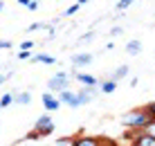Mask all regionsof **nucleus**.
<instances>
[{"label": "nucleus", "instance_id": "nucleus-20", "mask_svg": "<svg viewBox=\"0 0 155 146\" xmlns=\"http://www.w3.org/2000/svg\"><path fill=\"white\" fill-rule=\"evenodd\" d=\"M34 41H20V52H31Z\"/></svg>", "mask_w": 155, "mask_h": 146}, {"label": "nucleus", "instance_id": "nucleus-26", "mask_svg": "<svg viewBox=\"0 0 155 146\" xmlns=\"http://www.w3.org/2000/svg\"><path fill=\"white\" fill-rule=\"evenodd\" d=\"M121 34H124L121 27H113V29H110V36H121Z\"/></svg>", "mask_w": 155, "mask_h": 146}, {"label": "nucleus", "instance_id": "nucleus-10", "mask_svg": "<svg viewBox=\"0 0 155 146\" xmlns=\"http://www.w3.org/2000/svg\"><path fill=\"white\" fill-rule=\"evenodd\" d=\"M128 72H130V68H128L126 63H124V65L115 68L113 72H110V77H108V79H110V81H115V83H119V81L124 79V77H128Z\"/></svg>", "mask_w": 155, "mask_h": 146}, {"label": "nucleus", "instance_id": "nucleus-30", "mask_svg": "<svg viewBox=\"0 0 155 146\" xmlns=\"http://www.w3.org/2000/svg\"><path fill=\"white\" fill-rule=\"evenodd\" d=\"M0 72H2V65H0Z\"/></svg>", "mask_w": 155, "mask_h": 146}, {"label": "nucleus", "instance_id": "nucleus-1", "mask_svg": "<svg viewBox=\"0 0 155 146\" xmlns=\"http://www.w3.org/2000/svg\"><path fill=\"white\" fill-rule=\"evenodd\" d=\"M119 124L126 126L128 131H146V128L153 124V119L144 108H133V110H128V112H124V115L119 117Z\"/></svg>", "mask_w": 155, "mask_h": 146}, {"label": "nucleus", "instance_id": "nucleus-7", "mask_svg": "<svg viewBox=\"0 0 155 146\" xmlns=\"http://www.w3.org/2000/svg\"><path fill=\"white\" fill-rule=\"evenodd\" d=\"M70 77L74 81H79L83 88H99V79L92 77V74H88V72H74V74H70Z\"/></svg>", "mask_w": 155, "mask_h": 146}, {"label": "nucleus", "instance_id": "nucleus-17", "mask_svg": "<svg viewBox=\"0 0 155 146\" xmlns=\"http://www.w3.org/2000/svg\"><path fill=\"white\" fill-rule=\"evenodd\" d=\"M18 5L27 7L29 12H36V9H38V0H18Z\"/></svg>", "mask_w": 155, "mask_h": 146}, {"label": "nucleus", "instance_id": "nucleus-19", "mask_svg": "<svg viewBox=\"0 0 155 146\" xmlns=\"http://www.w3.org/2000/svg\"><path fill=\"white\" fill-rule=\"evenodd\" d=\"M50 27V23H31L27 27V32H41V29H47Z\"/></svg>", "mask_w": 155, "mask_h": 146}, {"label": "nucleus", "instance_id": "nucleus-9", "mask_svg": "<svg viewBox=\"0 0 155 146\" xmlns=\"http://www.w3.org/2000/svg\"><path fill=\"white\" fill-rule=\"evenodd\" d=\"M31 63H43V65H54L56 58L52 54H45V52H36L31 54Z\"/></svg>", "mask_w": 155, "mask_h": 146}, {"label": "nucleus", "instance_id": "nucleus-22", "mask_svg": "<svg viewBox=\"0 0 155 146\" xmlns=\"http://www.w3.org/2000/svg\"><path fill=\"white\" fill-rule=\"evenodd\" d=\"M16 58H18V61H31V52H20V50H18Z\"/></svg>", "mask_w": 155, "mask_h": 146}, {"label": "nucleus", "instance_id": "nucleus-27", "mask_svg": "<svg viewBox=\"0 0 155 146\" xmlns=\"http://www.w3.org/2000/svg\"><path fill=\"white\" fill-rule=\"evenodd\" d=\"M25 139H41V137H38V133H36V131H31V133H29Z\"/></svg>", "mask_w": 155, "mask_h": 146}, {"label": "nucleus", "instance_id": "nucleus-18", "mask_svg": "<svg viewBox=\"0 0 155 146\" xmlns=\"http://www.w3.org/2000/svg\"><path fill=\"white\" fill-rule=\"evenodd\" d=\"M130 5H133V0H119V2H115V9L117 12H126Z\"/></svg>", "mask_w": 155, "mask_h": 146}, {"label": "nucleus", "instance_id": "nucleus-6", "mask_svg": "<svg viewBox=\"0 0 155 146\" xmlns=\"http://www.w3.org/2000/svg\"><path fill=\"white\" fill-rule=\"evenodd\" d=\"M108 139L99 137V135H85V133H79L74 137V146H106Z\"/></svg>", "mask_w": 155, "mask_h": 146}, {"label": "nucleus", "instance_id": "nucleus-4", "mask_svg": "<svg viewBox=\"0 0 155 146\" xmlns=\"http://www.w3.org/2000/svg\"><path fill=\"white\" fill-rule=\"evenodd\" d=\"M34 131L38 133V137H47V135L54 133V119H52L50 112H43L38 119L34 121Z\"/></svg>", "mask_w": 155, "mask_h": 146}, {"label": "nucleus", "instance_id": "nucleus-24", "mask_svg": "<svg viewBox=\"0 0 155 146\" xmlns=\"http://www.w3.org/2000/svg\"><path fill=\"white\" fill-rule=\"evenodd\" d=\"M12 77H14V72H0V85L7 83V81L12 79Z\"/></svg>", "mask_w": 155, "mask_h": 146}, {"label": "nucleus", "instance_id": "nucleus-28", "mask_svg": "<svg viewBox=\"0 0 155 146\" xmlns=\"http://www.w3.org/2000/svg\"><path fill=\"white\" fill-rule=\"evenodd\" d=\"M146 131H148V133H151V135H153V137H155V121H153V124H151V126H148V128H146Z\"/></svg>", "mask_w": 155, "mask_h": 146}, {"label": "nucleus", "instance_id": "nucleus-23", "mask_svg": "<svg viewBox=\"0 0 155 146\" xmlns=\"http://www.w3.org/2000/svg\"><path fill=\"white\" fill-rule=\"evenodd\" d=\"M79 9H81V7H79V5H77V2H74V5H70V7H68V9H65V16H74V14H77V12H79Z\"/></svg>", "mask_w": 155, "mask_h": 146}, {"label": "nucleus", "instance_id": "nucleus-21", "mask_svg": "<svg viewBox=\"0 0 155 146\" xmlns=\"http://www.w3.org/2000/svg\"><path fill=\"white\" fill-rule=\"evenodd\" d=\"M144 110H146L148 115H151V119L155 121V101H151V104H146V106H144Z\"/></svg>", "mask_w": 155, "mask_h": 146}, {"label": "nucleus", "instance_id": "nucleus-16", "mask_svg": "<svg viewBox=\"0 0 155 146\" xmlns=\"http://www.w3.org/2000/svg\"><path fill=\"white\" fill-rule=\"evenodd\" d=\"M54 146H74V137H70V135H65V137H56Z\"/></svg>", "mask_w": 155, "mask_h": 146}, {"label": "nucleus", "instance_id": "nucleus-3", "mask_svg": "<svg viewBox=\"0 0 155 146\" xmlns=\"http://www.w3.org/2000/svg\"><path fill=\"white\" fill-rule=\"evenodd\" d=\"M124 139H128L130 146H155V137L148 131H126Z\"/></svg>", "mask_w": 155, "mask_h": 146}, {"label": "nucleus", "instance_id": "nucleus-29", "mask_svg": "<svg viewBox=\"0 0 155 146\" xmlns=\"http://www.w3.org/2000/svg\"><path fill=\"white\" fill-rule=\"evenodd\" d=\"M2 9H5V2H0V12H2Z\"/></svg>", "mask_w": 155, "mask_h": 146}, {"label": "nucleus", "instance_id": "nucleus-25", "mask_svg": "<svg viewBox=\"0 0 155 146\" xmlns=\"http://www.w3.org/2000/svg\"><path fill=\"white\" fill-rule=\"evenodd\" d=\"M12 47H14L12 41H0V50H12Z\"/></svg>", "mask_w": 155, "mask_h": 146}, {"label": "nucleus", "instance_id": "nucleus-14", "mask_svg": "<svg viewBox=\"0 0 155 146\" xmlns=\"http://www.w3.org/2000/svg\"><path fill=\"white\" fill-rule=\"evenodd\" d=\"M12 104H14V92H5L2 97H0V110L7 108V106H12Z\"/></svg>", "mask_w": 155, "mask_h": 146}, {"label": "nucleus", "instance_id": "nucleus-8", "mask_svg": "<svg viewBox=\"0 0 155 146\" xmlns=\"http://www.w3.org/2000/svg\"><path fill=\"white\" fill-rule=\"evenodd\" d=\"M41 101H43V108H45V112H56L58 108H61V101H58V97L52 95V92H45V95L41 97Z\"/></svg>", "mask_w": 155, "mask_h": 146}, {"label": "nucleus", "instance_id": "nucleus-15", "mask_svg": "<svg viewBox=\"0 0 155 146\" xmlns=\"http://www.w3.org/2000/svg\"><path fill=\"white\" fill-rule=\"evenodd\" d=\"M92 41H94V32L90 29V32H85L83 36H79L77 43H79V45H88V43H92Z\"/></svg>", "mask_w": 155, "mask_h": 146}, {"label": "nucleus", "instance_id": "nucleus-13", "mask_svg": "<svg viewBox=\"0 0 155 146\" xmlns=\"http://www.w3.org/2000/svg\"><path fill=\"white\" fill-rule=\"evenodd\" d=\"M126 52L130 54V56H137V54L142 52V41H128L126 43Z\"/></svg>", "mask_w": 155, "mask_h": 146}, {"label": "nucleus", "instance_id": "nucleus-11", "mask_svg": "<svg viewBox=\"0 0 155 146\" xmlns=\"http://www.w3.org/2000/svg\"><path fill=\"white\" fill-rule=\"evenodd\" d=\"M115 90H117V83H115V81H110V79L99 81V92H101V95H113Z\"/></svg>", "mask_w": 155, "mask_h": 146}, {"label": "nucleus", "instance_id": "nucleus-2", "mask_svg": "<svg viewBox=\"0 0 155 146\" xmlns=\"http://www.w3.org/2000/svg\"><path fill=\"white\" fill-rule=\"evenodd\" d=\"M70 81H72V77L61 70V72H56L54 77L47 79V92H52V95L65 92V90H70Z\"/></svg>", "mask_w": 155, "mask_h": 146}, {"label": "nucleus", "instance_id": "nucleus-12", "mask_svg": "<svg viewBox=\"0 0 155 146\" xmlns=\"http://www.w3.org/2000/svg\"><path fill=\"white\" fill-rule=\"evenodd\" d=\"M14 104L18 106H29L31 104V95L25 90V92H14Z\"/></svg>", "mask_w": 155, "mask_h": 146}, {"label": "nucleus", "instance_id": "nucleus-5", "mask_svg": "<svg viewBox=\"0 0 155 146\" xmlns=\"http://www.w3.org/2000/svg\"><path fill=\"white\" fill-rule=\"evenodd\" d=\"M92 61H94V54H92V52H74V54H72V58H70L74 72H77L79 68H88V65H92Z\"/></svg>", "mask_w": 155, "mask_h": 146}]
</instances>
